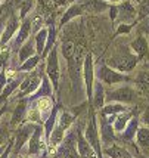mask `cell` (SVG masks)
Masks as SVG:
<instances>
[{
  "mask_svg": "<svg viewBox=\"0 0 149 158\" xmlns=\"http://www.w3.org/2000/svg\"><path fill=\"white\" fill-rule=\"evenodd\" d=\"M41 77H43V71H31L30 76H25L21 81L19 87H18V95L16 98H27L30 95H33L35 90L39 89L41 83Z\"/></svg>",
  "mask_w": 149,
  "mask_h": 158,
  "instance_id": "7",
  "label": "cell"
},
{
  "mask_svg": "<svg viewBox=\"0 0 149 158\" xmlns=\"http://www.w3.org/2000/svg\"><path fill=\"white\" fill-rule=\"evenodd\" d=\"M80 15H83V10H81V7H80V5H71L67 9V12L62 15L61 21H59V27H64L71 19H74V18L80 16Z\"/></svg>",
  "mask_w": 149,
  "mask_h": 158,
  "instance_id": "28",
  "label": "cell"
},
{
  "mask_svg": "<svg viewBox=\"0 0 149 158\" xmlns=\"http://www.w3.org/2000/svg\"><path fill=\"white\" fill-rule=\"evenodd\" d=\"M83 133H84V138L87 139L89 143L96 149V152L99 151V149H101V146H99V133H97V126H96V118L95 117L89 118L87 127L83 130Z\"/></svg>",
  "mask_w": 149,
  "mask_h": 158,
  "instance_id": "17",
  "label": "cell"
},
{
  "mask_svg": "<svg viewBox=\"0 0 149 158\" xmlns=\"http://www.w3.org/2000/svg\"><path fill=\"white\" fill-rule=\"evenodd\" d=\"M30 105L39 112V115H40V118H41V123H44V120L49 117V114H50L52 110H53L55 98L53 96L39 98V99H35V101H31Z\"/></svg>",
  "mask_w": 149,
  "mask_h": 158,
  "instance_id": "14",
  "label": "cell"
},
{
  "mask_svg": "<svg viewBox=\"0 0 149 158\" xmlns=\"http://www.w3.org/2000/svg\"><path fill=\"white\" fill-rule=\"evenodd\" d=\"M55 35H56V30H55V27L53 25H49V28H48V40H46V46H44V50H43L41 58H46L48 53L50 52V49L55 46Z\"/></svg>",
  "mask_w": 149,
  "mask_h": 158,
  "instance_id": "34",
  "label": "cell"
},
{
  "mask_svg": "<svg viewBox=\"0 0 149 158\" xmlns=\"http://www.w3.org/2000/svg\"><path fill=\"white\" fill-rule=\"evenodd\" d=\"M12 151H14V138L9 139V142H7L6 148H5V151L0 154V158H10V155H12Z\"/></svg>",
  "mask_w": 149,
  "mask_h": 158,
  "instance_id": "38",
  "label": "cell"
},
{
  "mask_svg": "<svg viewBox=\"0 0 149 158\" xmlns=\"http://www.w3.org/2000/svg\"><path fill=\"white\" fill-rule=\"evenodd\" d=\"M7 142H9V140H7ZM6 145H7V143H5V145H2V146H0V154H2V152L5 151V148H6Z\"/></svg>",
  "mask_w": 149,
  "mask_h": 158,
  "instance_id": "49",
  "label": "cell"
},
{
  "mask_svg": "<svg viewBox=\"0 0 149 158\" xmlns=\"http://www.w3.org/2000/svg\"><path fill=\"white\" fill-rule=\"evenodd\" d=\"M137 62H139V56L133 55L130 50L124 49V50L117 52L115 55L111 56L106 65H109L111 68L117 69L120 73H129L137 65Z\"/></svg>",
  "mask_w": 149,
  "mask_h": 158,
  "instance_id": "4",
  "label": "cell"
},
{
  "mask_svg": "<svg viewBox=\"0 0 149 158\" xmlns=\"http://www.w3.org/2000/svg\"><path fill=\"white\" fill-rule=\"evenodd\" d=\"M55 157L56 158H80L77 151V131L72 129V126L68 129L62 142L58 145L55 149Z\"/></svg>",
  "mask_w": 149,
  "mask_h": 158,
  "instance_id": "3",
  "label": "cell"
},
{
  "mask_svg": "<svg viewBox=\"0 0 149 158\" xmlns=\"http://www.w3.org/2000/svg\"><path fill=\"white\" fill-rule=\"evenodd\" d=\"M31 33H33V31H31V18H30V16H25L24 19H21L19 28H18L16 34L14 35V39L9 41V44H10L15 50H16V49H19L21 44L30 39Z\"/></svg>",
  "mask_w": 149,
  "mask_h": 158,
  "instance_id": "11",
  "label": "cell"
},
{
  "mask_svg": "<svg viewBox=\"0 0 149 158\" xmlns=\"http://www.w3.org/2000/svg\"><path fill=\"white\" fill-rule=\"evenodd\" d=\"M48 78L50 80L53 90L59 89V80H61V64H59V50L56 46L50 49L46 56V73Z\"/></svg>",
  "mask_w": 149,
  "mask_h": 158,
  "instance_id": "5",
  "label": "cell"
},
{
  "mask_svg": "<svg viewBox=\"0 0 149 158\" xmlns=\"http://www.w3.org/2000/svg\"><path fill=\"white\" fill-rule=\"evenodd\" d=\"M127 110L124 103H120V102H109V103H105L102 106L101 110V115H117L120 112H124Z\"/></svg>",
  "mask_w": 149,
  "mask_h": 158,
  "instance_id": "30",
  "label": "cell"
},
{
  "mask_svg": "<svg viewBox=\"0 0 149 158\" xmlns=\"http://www.w3.org/2000/svg\"><path fill=\"white\" fill-rule=\"evenodd\" d=\"M136 84L137 87L145 92V93H149V69H143L140 71L137 76H136Z\"/></svg>",
  "mask_w": 149,
  "mask_h": 158,
  "instance_id": "31",
  "label": "cell"
},
{
  "mask_svg": "<svg viewBox=\"0 0 149 158\" xmlns=\"http://www.w3.org/2000/svg\"><path fill=\"white\" fill-rule=\"evenodd\" d=\"M131 120V114L130 112H120V114H117L115 115V120H114V123H112V127H114V131L115 133H121L124 129H126V126L129 124V121Z\"/></svg>",
  "mask_w": 149,
  "mask_h": 158,
  "instance_id": "27",
  "label": "cell"
},
{
  "mask_svg": "<svg viewBox=\"0 0 149 158\" xmlns=\"http://www.w3.org/2000/svg\"><path fill=\"white\" fill-rule=\"evenodd\" d=\"M19 16L16 14H12L9 15V19L6 21V24L3 25V30H2V39H0V46H6L9 44V41L14 39V35L16 34L18 28H19Z\"/></svg>",
  "mask_w": 149,
  "mask_h": 158,
  "instance_id": "12",
  "label": "cell"
},
{
  "mask_svg": "<svg viewBox=\"0 0 149 158\" xmlns=\"http://www.w3.org/2000/svg\"><path fill=\"white\" fill-rule=\"evenodd\" d=\"M83 77H84V90L87 95L89 101L92 99L93 84H95V67H93V56L92 53H86L83 59Z\"/></svg>",
  "mask_w": 149,
  "mask_h": 158,
  "instance_id": "10",
  "label": "cell"
},
{
  "mask_svg": "<svg viewBox=\"0 0 149 158\" xmlns=\"http://www.w3.org/2000/svg\"><path fill=\"white\" fill-rule=\"evenodd\" d=\"M40 61H41L40 55H34V56H31V58H28V59H25V61L22 62L19 67L16 68V71H18V73H31V71H34V69L39 67Z\"/></svg>",
  "mask_w": 149,
  "mask_h": 158,
  "instance_id": "29",
  "label": "cell"
},
{
  "mask_svg": "<svg viewBox=\"0 0 149 158\" xmlns=\"http://www.w3.org/2000/svg\"><path fill=\"white\" fill-rule=\"evenodd\" d=\"M77 131V151L80 158H96L97 152L92 145L87 142V139L84 138V133L81 129H75Z\"/></svg>",
  "mask_w": 149,
  "mask_h": 158,
  "instance_id": "15",
  "label": "cell"
},
{
  "mask_svg": "<svg viewBox=\"0 0 149 158\" xmlns=\"http://www.w3.org/2000/svg\"><path fill=\"white\" fill-rule=\"evenodd\" d=\"M40 158H49V155H48V152L44 151V152H41V157Z\"/></svg>",
  "mask_w": 149,
  "mask_h": 158,
  "instance_id": "48",
  "label": "cell"
},
{
  "mask_svg": "<svg viewBox=\"0 0 149 158\" xmlns=\"http://www.w3.org/2000/svg\"><path fill=\"white\" fill-rule=\"evenodd\" d=\"M105 101H106V98H105V87H103V84L97 80V81H95V84H93V92H92L90 102H92L95 110H102V106L105 105Z\"/></svg>",
  "mask_w": 149,
  "mask_h": 158,
  "instance_id": "20",
  "label": "cell"
},
{
  "mask_svg": "<svg viewBox=\"0 0 149 158\" xmlns=\"http://www.w3.org/2000/svg\"><path fill=\"white\" fill-rule=\"evenodd\" d=\"M24 77H25V73H18V76H15L12 80L7 81V84L5 86V89L0 92V103L7 102V98L10 96L15 90L19 87V84H21V81H22Z\"/></svg>",
  "mask_w": 149,
  "mask_h": 158,
  "instance_id": "19",
  "label": "cell"
},
{
  "mask_svg": "<svg viewBox=\"0 0 149 158\" xmlns=\"http://www.w3.org/2000/svg\"><path fill=\"white\" fill-rule=\"evenodd\" d=\"M96 78L102 83V84H106V86H114L118 83H124V81H130V77L122 74L117 69L111 68L106 64H102L101 67L96 71Z\"/></svg>",
  "mask_w": 149,
  "mask_h": 158,
  "instance_id": "6",
  "label": "cell"
},
{
  "mask_svg": "<svg viewBox=\"0 0 149 158\" xmlns=\"http://www.w3.org/2000/svg\"><path fill=\"white\" fill-rule=\"evenodd\" d=\"M142 121L149 127V111H146V112L142 115Z\"/></svg>",
  "mask_w": 149,
  "mask_h": 158,
  "instance_id": "45",
  "label": "cell"
},
{
  "mask_svg": "<svg viewBox=\"0 0 149 158\" xmlns=\"http://www.w3.org/2000/svg\"><path fill=\"white\" fill-rule=\"evenodd\" d=\"M103 2H106V3H120L122 0H103Z\"/></svg>",
  "mask_w": 149,
  "mask_h": 158,
  "instance_id": "47",
  "label": "cell"
},
{
  "mask_svg": "<svg viewBox=\"0 0 149 158\" xmlns=\"http://www.w3.org/2000/svg\"><path fill=\"white\" fill-rule=\"evenodd\" d=\"M101 139L103 143H111L115 140V131H114V127L112 124L108 123L105 118L101 117Z\"/></svg>",
  "mask_w": 149,
  "mask_h": 158,
  "instance_id": "22",
  "label": "cell"
},
{
  "mask_svg": "<svg viewBox=\"0 0 149 158\" xmlns=\"http://www.w3.org/2000/svg\"><path fill=\"white\" fill-rule=\"evenodd\" d=\"M135 14H136V9L129 0H126L124 3H120V5L117 6V16L120 15L124 22L133 19V18H135Z\"/></svg>",
  "mask_w": 149,
  "mask_h": 158,
  "instance_id": "24",
  "label": "cell"
},
{
  "mask_svg": "<svg viewBox=\"0 0 149 158\" xmlns=\"http://www.w3.org/2000/svg\"><path fill=\"white\" fill-rule=\"evenodd\" d=\"M130 48H131V50L135 52V55H137L139 58H143V56H146L149 53L148 41H146V39H145L143 35H139L136 40L131 41Z\"/></svg>",
  "mask_w": 149,
  "mask_h": 158,
  "instance_id": "25",
  "label": "cell"
},
{
  "mask_svg": "<svg viewBox=\"0 0 149 158\" xmlns=\"http://www.w3.org/2000/svg\"><path fill=\"white\" fill-rule=\"evenodd\" d=\"M78 5L81 7L83 14H90V15L102 14V12L109 9L108 3L103 2V0H83L81 3H78Z\"/></svg>",
  "mask_w": 149,
  "mask_h": 158,
  "instance_id": "16",
  "label": "cell"
},
{
  "mask_svg": "<svg viewBox=\"0 0 149 158\" xmlns=\"http://www.w3.org/2000/svg\"><path fill=\"white\" fill-rule=\"evenodd\" d=\"M33 7V0H21L19 3V18L24 19L25 16H28V12Z\"/></svg>",
  "mask_w": 149,
  "mask_h": 158,
  "instance_id": "36",
  "label": "cell"
},
{
  "mask_svg": "<svg viewBox=\"0 0 149 158\" xmlns=\"http://www.w3.org/2000/svg\"><path fill=\"white\" fill-rule=\"evenodd\" d=\"M7 110H9V106H7V102L0 103V121H2V118L5 117V114L7 112Z\"/></svg>",
  "mask_w": 149,
  "mask_h": 158,
  "instance_id": "43",
  "label": "cell"
},
{
  "mask_svg": "<svg viewBox=\"0 0 149 158\" xmlns=\"http://www.w3.org/2000/svg\"><path fill=\"white\" fill-rule=\"evenodd\" d=\"M142 158H145V157H142Z\"/></svg>",
  "mask_w": 149,
  "mask_h": 158,
  "instance_id": "50",
  "label": "cell"
},
{
  "mask_svg": "<svg viewBox=\"0 0 149 158\" xmlns=\"http://www.w3.org/2000/svg\"><path fill=\"white\" fill-rule=\"evenodd\" d=\"M28 106H30V101L27 98H21L18 101V103L15 105V108L12 110V114H10V118H9L10 127H18L21 123L25 121Z\"/></svg>",
  "mask_w": 149,
  "mask_h": 158,
  "instance_id": "13",
  "label": "cell"
},
{
  "mask_svg": "<svg viewBox=\"0 0 149 158\" xmlns=\"http://www.w3.org/2000/svg\"><path fill=\"white\" fill-rule=\"evenodd\" d=\"M46 40H48V28H40L35 35H34V44H35V52L37 55H43V50L46 46Z\"/></svg>",
  "mask_w": 149,
  "mask_h": 158,
  "instance_id": "26",
  "label": "cell"
},
{
  "mask_svg": "<svg viewBox=\"0 0 149 158\" xmlns=\"http://www.w3.org/2000/svg\"><path fill=\"white\" fill-rule=\"evenodd\" d=\"M46 151V139H44V130L41 124H35L34 131L31 138L28 139L25 146L21 149L19 154H25V155H31V157H39L41 152Z\"/></svg>",
  "mask_w": 149,
  "mask_h": 158,
  "instance_id": "2",
  "label": "cell"
},
{
  "mask_svg": "<svg viewBox=\"0 0 149 158\" xmlns=\"http://www.w3.org/2000/svg\"><path fill=\"white\" fill-rule=\"evenodd\" d=\"M9 129H10L9 120H5V117H3L0 121V146L7 143V140L12 138V135L9 133Z\"/></svg>",
  "mask_w": 149,
  "mask_h": 158,
  "instance_id": "32",
  "label": "cell"
},
{
  "mask_svg": "<svg viewBox=\"0 0 149 158\" xmlns=\"http://www.w3.org/2000/svg\"><path fill=\"white\" fill-rule=\"evenodd\" d=\"M105 98L111 102H120V103H133L136 101V92L130 86H121L118 89L105 92Z\"/></svg>",
  "mask_w": 149,
  "mask_h": 158,
  "instance_id": "9",
  "label": "cell"
},
{
  "mask_svg": "<svg viewBox=\"0 0 149 158\" xmlns=\"http://www.w3.org/2000/svg\"><path fill=\"white\" fill-rule=\"evenodd\" d=\"M16 158H35L31 155H25V154H16Z\"/></svg>",
  "mask_w": 149,
  "mask_h": 158,
  "instance_id": "46",
  "label": "cell"
},
{
  "mask_svg": "<svg viewBox=\"0 0 149 158\" xmlns=\"http://www.w3.org/2000/svg\"><path fill=\"white\" fill-rule=\"evenodd\" d=\"M130 30H131V27H130L129 24H126V22H122L121 25H120V28L117 30V33H118V34H122V33H129Z\"/></svg>",
  "mask_w": 149,
  "mask_h": 158,
  "instance_id": "41",
  "label": "cell"
},
{
  "mask_svg": "<svg viewBox=\"0 0 149 158\" xmlns=\"http://www.w3.org/2000/svg\"><path fill=\"white\" fill-rule=\"evenodd\" d=\"M136 139H137V143L140 145L142 148L148 146L149 145V127L148 126L137 129V131H136Z\"/></svg>",
  "mask_w": 149,
  "mask_h": 158,
  "instance_id": "35",
  "label": "cell"
},
{
  "mask_svg": "<svg viewBox=\"0 0 149 158\" xmlns=\"http://www.w3.org/2000/svg\"><path fill=\"white\" fill-rule=\"evenodd\" d=\"M75 121V115L68 112V111L59 110V114H58V118H56V123L53 126V130L50 133V136L48 139V145L46 148H49V152H55V149L58 148V145L62 142V139L65 136V133L68 131V129L74 124Z\"/></svg>",
  "mask_w": 149,
  "mask_h": 158,
  "instance_id": "1",
  "label": "cell"
},
{
  "mask_svg": "<svg viewBox=\"0 0 149 158\" xmlns=\"http://www.w3.org/2000/svg\"><path fill=\"white\" fill-rule=\"evenodd\" d=\"M34 127H35V124L31 123V121H25V123H21L18 127H16V130L15 133L12 135V138H14V151L15 154H19L21 149L25 146V143L28 142V139L31 138V135H33L34 131Z\"/></svg>",
  "mask_w": 149,
  "mask_h": 158,
  "instance_id": "8",
  "label": "cell"
},
{
  "mask_svg": "<svg viewBox=\"0 0 149 158\" xmlns=\"http://www.w3.org/2000/svg\"><path fill=\"white\" fill-rule=\"evenodd\" d=\"M74 0H53V6H68Z\"/></svg>",
  "mask_w": 149,
  "mask_h": 158,
  "instance_id": "44",
  "label": "cell"
},
{
  "mask_svg": "<svg viewBox=\"0 0 149 158\" xmlns=\"http://www.w3.org/2000/svg\"><path fill=\"white\" fill-rule=\"evenodd\" d=\"M136 131H137V120H130L126 129L121 131V138L124 140H133V138L136 136Z\"/></svg>",
  "mask_w": 149,
  "mask_h": 158,
  "instance_id": "33",
  "label": "cell"
},
{
  "mask_svg": "<svg viewBox=\"0 0 149 158\" xmlns=\"http://www.w3.org/2000/svg\"><path fill=\"white\" fill-rule=\"evenodd\" d=\"M149 14V0H142L139 9V18H145Z\"/></svg>",
  "mask_w": 149,
  "mask_h": 158,
  "instance_id": "39",
  "label": "cell"
},
{
  "mask_svg": "<svg viewBox=\"0 0 149 158\" xmlns=\"http://www.w3.org/2000/svg\"><path fill=\"white\" fill-rule=\"evenodd\" d=\"M9 58H10V50L9 49H3L0 52V69L6 68L7 62H9Z\"/></svg>",
  "mask_w": 149,
  "mask_h": 158,
  "instance_id": "37",
  "label": "cell"
},
{
  "mask_svg": "<svg viewBox=\"0 0 149 158\" xmlns=\"http://www.w3.org/2000/svg\"><path fill=\"white\" fill-rule=\"evenodd\" d=\"M102 152L109 158H131V154H130L127 149H124L122 146H118V145H109V146H105Z\"/></svg>",
  "mask_w": 149,
  "mask_h": 158,
  "instance_id": "23",
  "label": "cell"
},
{
  "mask_svg": "<svg viewBox=\"0 0 149 158\" xmlns=\"http://www.w3.org/2000/svg\"><path fill=\"white\" fill-rule=\"evenodd\" d=\"M7 77H6V68H3V69H0V92L5 89V86L7 84Z\"/></svg>",
  "mask_w": 149,
  "mask_h": 158,
  "instance_id": "40",
  "label": "cell"
},
{
  "mask_svg": "<svg viewBox=\"0 0 149 158\" xmlns=\"http://www.w3.org/2000/svg\"><path fill=\"white\" fill-rule=\"evenodd\" d=\"M44 96H53V86H52V83H50V80L48 78L46 74H43V77H41V83L39 86V89L35 90L33 95L27 96V99L31 102V101H35L39 98H44Z\"/></svg>",
  "mask_w": 149,
  "mask_h": 158,
  "instance_id": "18",
  "label": "cell"
},
{
  "mask_svg": "<svg viewBox=\"0 0 149 158\" xmlns=\"http://www.w3.org/2000/svg\"><path fill=\"white\" fill-rule=\"evenodd\" d=\"M37 55V52H35V44H34V39H28L27 41H24L22 44L19 46L18 49V58H19V64L28 59V58H31V56Z\"/></svg>",
  "mask_w": 149,
  "mask_h": 158,
  "instance_id": "21",
  "label": "cell"
},
{
  "mask_svg": "<svg viewBox=\"0 0 149 158\" xmlns=\"http://www.w3.org/2000/svg\"><path fill=\"white\" fill-rule=\"evenodd\" d=\"M39 2V5L41 7H44V9H49V7L53 6V0H37Z\"/></svg>",
  "mask_w": 149,
  "mask_h": 158,
  "instance_id": "42",
  "label": "cell"
}]
</instances>
